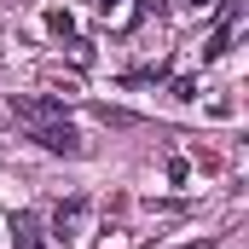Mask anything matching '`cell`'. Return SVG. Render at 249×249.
Here are the masks:
<instances>
[{
  "label": "cell",
  "instance_id": "cell-6",
  "mask_svg": "<svg viewBox=\"0 0 249 249\" xmlns=\"http://www.w3.org/2000/svg\"><path fill=\"white\" fill-rule=\"evenodd\" d=\"M191 6H214V0H191Z\"/></svg>",
  "mask_w": 249,
  "mask_h": 249
},
{
  "label": "cell",
  "instance_id": "cell-1",
  "mask_svg": "<svg viewBox=\"0 0 249 249\" xmlns=\"http://www.w3.org/2000/svg\"><path fill=\"white\" fill-rule=\"evenodd\" d=\"M12 116L29 127V139L53 157H81V133L70 127L58 99H41V93H12Z\"/></svg>",
  "mask_w": 249,
  "mask_h": 249
},
{
  "label": "cell",
  "instance_id": "cell-4",
  "mask_svg": "<svg viewBox=\"0 0 249 249\" xmlns=\"http://www.w3.org/2000/svg\"><path fill=\"white\" fill-rule=\"evenodd\" d=\"M81 220H87V197H70V203H58V214H53L58 238H75V232H81Z\"/></svg>",
  "mask_w": 249,
  "mask_h": 249
},
{
  "label": "cell",
  "instance_id": "cell-5",
  "mask_svg": "<svg viewBox=\"0 0 249 249\" xmlns=\"http://www.w3.org/2000/svg\"><path fill=\"white\" fill-rule=\"evenodd\" d=\"M47 29H53V35H75V23H70V12H58V6L47 12Z\"/></svg>",
  "mask_w": 249,
  "mask_h": 249
},
{
  "label": "cell",
  "instance_id": "cell-3",
  "mask_svg": "<svg viewBox=\"0 0 249 249\" xmlns=\"http://www.w3.org/2000/svg\"><path fill=\"white\" fill-rule=\"evenodd\" d=\"M12 244H18V249H47V232H41V220H35L29 209L12 214Z\"/></svg>",
  "mask_w": 249,
  "mask_h": 249
},
{
  "label": "cell",
  "instance_id": "cell-2",
  "mask_svg": "<svg viewBox=\"0 0 249 249\" xmlns=\"http://www.w3.org/2000/svg\"><path fill=\"white\" fill-rule=\"evenodd\" d=\"M214 6H220V18H214V35H209L203 58H220V53H226V41H232V23L244 18V6H238V0H214Z\"/></svg>",
  "mask_w": 249,
  "mask_h": 249
}]
</instances>
